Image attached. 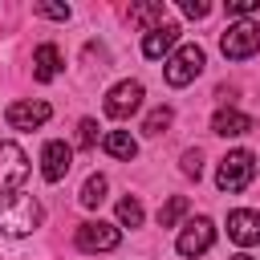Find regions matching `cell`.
<instances>
[{"label":"cell","mask_w":260,"mask_h":260,"mask_svg":"<svg viewBox=\"0 0 260 260\" xmlns=\"http://www.w3.org/2000/svg\"><path fill=\"white\" fill-rule=\"evenodd\" d=\"M41 223V203L32 195H0V236H28Z\"/></svg>","instance_id":"obj_1"},{"label":"cell","mask_w":260,"mask_h":260,"mask_svg":"<svg viewBox=\"0 0 260 260\" xmlns=\"http://www.w3.org/2000/svg\"><path fill=\"white\" fill-rule=\"evenodd\" d=\"M219 49H223L228 61H248V57H256V53H260V24H256V20H236V24H228L223 37H219Z\"/></svg>","instance_id":"obj_2"},{"label":"cell","mask_w":260,"mask_h":260,"mask_svg":"<svg viewBox=\"0 0 260 260\" xmlns=\"http://www.w3.org/2000/svg\"><path fill=\"white\" fill-rule=\"evenodd\" d=\"M252 179H256V158H252V150H232V154L219 158V175H215L219 191H244Z\"/></svg>","instance_id":"obj_3"},{"label":"cell","mask_w":260,"mask_h":260,"mask_svg":"<svg viewBox=\"0 0 260 260\" xmlns=\"http://www.w3.org/2000/svg\"><path fill=\"white\" fill-rule=\"evenodd\" d=\"M203 61H207V57H203L199 45H183V49L167 61V69H162V73H167V85H191V81L203 73Z\"/></svg>","instance_id":"obj_4"},{"label":"cell","mask_w":260,"mask_h":260,"mask_svg":"<svg viewBox=\"0 0 260 260\" xmlns=\"http://www.w3.org/2000/svg\"><path fill=\"white\" fill-rule=\"evenodd\" d=\"M24 179H28V154L16 142H0V195L20 187Z\"/></svg>","instance_id":"obj_5"},{"label":"cell","mask_w":260,"mask_h":260,"mask_svg":"<svg viewBox=\"0 0 260 260\" xmlns=\"http://www.w3.org/2000/svg\"><path fill=\"white\" fill-rule=\"evenodd\" d=\"M118 244H122V232H118L114 223L93 219V223H81V228H77V248H81V252H114Z\"/></svg>","instance_id":"obj_6"},{"label":"cell","mask_w":260,"mask_h":260,"mask_svg":"<svg viewBox=\"0 0 260 260\" xmlns=\"http://www.w3.org/2000/svg\"><path fill=\"white\" fill-rule=\"evenodd\" d=\"M211 240H215V223L199 215V219H191V223L179 232L175 248H179V256H203V252L211 248Z\"/></svg>","instance_id":"obj_7"},{"label":"cell","mask_w":260,"mask_h":260,"mask_svg":"<svg viewBox=\"0 0 260 260\" xmlns=\"http://www.w3.org/2000/svg\"><path fill=\"white\" fill-rule=\"evenodd\" d=\"M138 106H142V85H138V81H118V85L106 93V114L118 118V122L130 118Z\"/></svg>","instance_id":"obj_8"},{"label":"cell","mask_w":260,"mask_h":260,"mask_svg":"<svg viewBox=\"0 0 260 260\" xmlns=\"http://www.w3.org/2000/svg\"><path fill=\"white\" fill-rule=\"evenodd\" d=\"M49 114H53L49 102H12L8 106V126L12 130H37V126L49 122Z\"/></svg>","instance_id":"obj_9"},{"label":"cell","mask_w":260,"mask_h":260,"mask_svg":"<svg viewBox=\"0 0 260 260\" xmlns=\"http://www.w3.org/2000/svg\"><path fill=\"white\" fill-rule=\"evenodd\" d=\"M69 167H73V150L65 142H45V150H41V175H45V183H61L69 175Z\"/></svg>","instance_id":"obj_10"},{"label":"cell","mask_w":260,"mask_h":260,"mask_svg":"<svg viewBox=\"0 0 260 260\" xmlns=\"http://www.w3.org/2000/svg\"><path fill=\"white\" fill-rule=\"evenodd\" d=\"M228 236H232L240 248L260 244V211H232V215H228Z\"/></svg>","instance_id":"obj_11"},{"label":"cell","mask_w":260,"mask_h":260,"mask_svg":"<svg viewBox=\"0 0 260 260\" xmlns=\"http://www.w3.org/2000/svg\"><path fill=\"white\" fill-rule=\"evenodd\" d=\"M175 41H179V24H171V20H162L158 28H150L146 37H142V57H150V61H158L167 49H175Z\"/></svg>","instance_id":"obj_12"},{"label":"cell","mask_w":260,"mask_h":260,"mask_svg":"<svg viewBox=\"0 0 260 260\" xmlns=\"http://www.w3.org/2000/svg\"><path fill=\"white\" fill-rule=\"evenodd\" d=\"M252 126H256V122H252L248 114L232 110V106L215 110V118H211V134H219V138H236V134H248Z\"/></svg>","instance_id":"obj_13"},{"label":"cell","mask_w":260,"mask_h":260,"mask_svg":"<svg viewBox=\"0 0 260 260\" xmlns=\"http://www.w3.org/2000/svg\"><path fill=\"white\" fill-rule=\"evenodd\" d=\"M61 73V53H57V45H41L37 53H32V77L37 81H53Z\"/></svg>","instance_id":"obj_14"},{"label":"cell","mask_w":260,"mask_h":260,"mask_svg":"<svg viewBox=\"0 0 260 260\" xmlns=\"http://www.w3.org/2000/svg\"><path fill=\"white\" fill-rule=\"evenodd\" d=\"M102 146H106V154H114V158H122V162H130V158L138 154V142H134L126 130H110V134L102 138Z\"/></svg>","instance_id":"obj_15"},{"label":"cell","mask_w":260,"mask_h":260,"mask_svg":"<svg viewBox=\"0 0 260 260\" xmlns=\"http://www.w3.org/2000/svg\"><path fill=\"white\" fill-rule=\"evenodd\" d=\"M162 16H167V8H162V0H150V4H134L130 8V20L138 24V28H158L162 24Z\"/></svg>","instance_id":"obj_16"},{"label":"cell","mask_w":260,"mask_h":260,"mask_svg":"<svg viewBox=\"0 0 260 260\" xmlns=\"http://www.w3.org/2000/svg\"><path fill=\"white\" fill-rule=\"evenodd\" d=\"M187 207H191V203H187V195H171V199L158 207V228H175V223H179V215H183Z\"/></svg>","instance_id":"obj_17"},{"label":"cell","mask_w":260,"mask_h":260,"mask_svg":"<svg viewBox=\"0 0 260 260\" xmlns=\"http://www.w3.org/2000/svg\"><path fill=\"white\" fill-rule=\"evenodd\" d=\"M171 118H175V114H171V106H154V110L146 114V122H142V130H146L150 138H158V134H162V130L171 126Z\"/></svg>","instance_id":"obj_18"},{"label":"cell","mask_w":260,"mask_h":260,"mask_svg":"<svg viewBox=\"0 0 260 260\" xmlns=\"http://www.w3.org/2000/svg\"><path fill=\"white\" fill-rule=\"evenodd\" d=\"M77 199H81V207H98V203L106 199V179H102V175H89Z\"/></svg>","instance_id":"obj_19"},{"label":"cell","mask_w":260,"mask_h":260,"mask_svg":"<svg viewBox=\"0 0 260 260\" xmlns=\"http://www.w3.org/2000/svg\"><path fill=\"white\" fill-rule=\"evenodd\" d=\"M118 219H122L126 228H138V223H142V203H138L134 195L118 199Z\"/></svg>","instance_id":"obj_20"},{"label":"cell","mask_w":260,"mask_h":260,"mask_svg":"<svg viewBox=\"0 0 260 260\" xmlns=\"http://www.w3.org/2000/svg\"><path fill=\"white\" fill-rule=\"evenodd\" d=\"M32 12L49 20H69V4H32Z\"/></svg>","instance_id":"obj_21"},{"label":"cell","mask_w":260,"mask_h":260,"mask_svg":"<svg viewBox=\"0 0 260 260\" xmlns=\"http://www.w3.org/2000/svg\"><path fill=\"white\" fill-rule=\"evenodd\" d=\"M77 142H81L85 150L98 142V122H93V118H81V126H77Z\"/></svg>","instance_id":"obj_22"},{"label":"cell","mask_w":260,"mask_h":260,"mask_svg":"<svg viewBox=\"0 0 260 260\" xmlns=\"http://www.w3.org/2000/svg\"><path fill=\"white\" fill-rule=\"evenodd\" d=\"M256 8H260V0H228V16H240V20Z\"/></svg>","instance_id":"obj_23"},{"label":"cell","mask_w":260,"mask_h":260,"mask_svg":"<svg viewBox=\"0 0 260 260\" xmlns=\"http://www.w3.org/2000/svg\"><path fill=\"white\" fill-rule=\"evenodd\" d=\"M183 12H187L191 20H203V16L211 12V4H207V0H183Z\"/></svg>","instance_id":"obj_24"},{"label":"cell","mask_w":260,"mask_h":260,"mask_svg":"<svg viewBox=\"0 0 260 260\" xmlns=\"http://www.w3.org/2000/svg\"><path fill=\"white\" fill-rule=\"evenodd\" d=\"M199 171H203L199 150H187V154H183V175H187V179H199Z\"/></svg>","instance_id":"obj_25"},{"label":"cell","mask_w":260,"mask_h":260,"mask_svg":"<svg viewBox=\"0 0 260 260\" xmlns=\"http://www.w3.org/2000/svg\"><path fill=\"white\" fill-rule=\"evenodd\" d=\"M232 260H252V256H244V252H240V256H232Z\"/></svg>","instance_id":"obj_26"}]
</instances>
